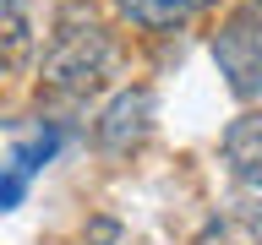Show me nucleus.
<instances>
[{"mask_svg": "<svg viewBox=\"0 0 262 245\" xmlns=\"http://www.w3.org/2000/svg\"><path fill=\"white\" fill-rule=\"evenodd\" d=\"M213 60L241 98L262 93V0H246L224 16V28L213 33Z\"/></svg>", "mask_w": 262, "mask_h": 245, "instance_id": "f03ea898", "label": "nucleus"}, {"mask_svg": "<svg viewBox=\"0 0 262 245\" xmlns=\"http://www.w3.org/2000/svg\"><path fill=\"white\" fill-rule=\"evenodd\" d=\"M147 131H153V93L147 87H126V93H115L110 109L98 114L93 136H98L104 153H131Z\"/></svg>", "mask_w": 262, "mask_h": 245, "instance_id": "7ed1b4c3", "label": "nucleus"}, {"mask_svg": "<svg viewBox=\"0 0 262 245\" xmlns=\"http://www.w3.org/2000/svg\"><path fill=\"white\" fill-rule=\"evenodd\" d=\"M28 55H33V33L22 16V0H0V77L22 71Z\"/></svg>", "mask_w": 262, "mask_h": 245, "instance_id": "423d86ee", "label": "nucleus"}, {"mask_svg": "<svg viewBox=\"0 0 262 245\" xmlns=\"http://www.w3.org/2000/svg\"><path fill=\"white\" fill-rule=\"evenodd\" d=\"M28 185H33V175L22 169V163L6 153V163H0V212H11V207H22V196H28Z\"/></svg>", "mask_w": 262, "mask_h": 245, "instance_id": "6e6552de", "label": "nucleus"}, {"mask_svg": "<svg viewBox=\"0 0 262 245\" xmlns=\"http://www.w3.org/2000/svg\"><path fill=\"white\" fill-rule=\"evenodd\" d=\"M208 0H115V11L137 22V28H175L186 16H196Z\"/></svg>", "mask_w": 262, "mask_h": 245, "instance_id": "0eeeda50", "label": "nucleus"}, {"mask_svg": "<svg viewBox=\"0 0 262 245\" xmlns=\"http://www.w3.org/2000/svg\"><path fill=\"white\" fill-rule=\"evenodd\" d=\"M191 245H262V207H224L196 229Z\"/></svg>", "mask_w": 262, "mask_h": 245, "instance_id": "39448f33", "label": "nucleus"}, {"mask_svg": "<svg viewBox=\"0 0 262 245\" xmlns=\"http://www.w3.org/2000/svg\"><path fill=\"white\" fill-rule=\"evenodd\" d=\"M110 65H115V44L104 33V22L93 16V6L71 0L55 16V38H49V55H44V87L60 98H88L110 82Z\"/></svg>", "mask_w": 262, "mask_h": 245, "instance_id": "f257e3e1", "label": "nucleus"}, {"mask_svg": "<svg viewBox=\"0 0 262 245\" xmlns=\"http://www.w3.org/2000/svg\"><path fill=\"white\" fill-rule=\"evenodd\" d=\"M224 163L246 185L262 191V114H241V120L224 131Z\"/></svg>", "mask_w": 262, "mask_h": 245, "instance_id": "20e7f679", "label": "nucleus"}]
</instances>
